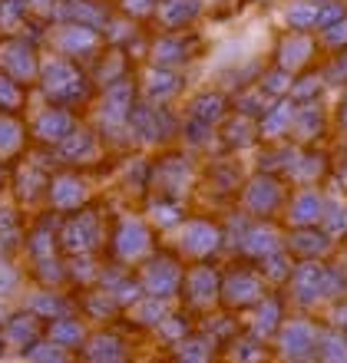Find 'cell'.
<instances>
[{
	"instance_id": "7a4b0ae2",
	"label": "cell",
	"mask_w": 347,
	"mask_h": 363,
	"mask_svg": "<svg viewBox=\"0 0 347 363\" xmlns=\"http://www.w3.org/2000/svg\"><path fill=\"white\" fill-rule=\"evenodd\" d=\"M318 340H321V334L311 320H288V324L281 327V350H285V357L294 363L314 357Z\"/></svg>"
},
{
	"instance_id": "ba28073f",
	"label": "cell",
	"mask_w": 347,
	"mask_h": 363,
	"mask_svg": "<svg viewBox=\"0 0 347 363\" xmlns=\"http://www.w3.org/2000/svg\"><path fill=\"white\" fill-rule=\"evenodd\" d=\"M4 53H7L10 60H4V67H7L10 79H30L33 73H37V60H33V53H30L27 43H10V47H4Z\"/></svg>"
},
{
	"instance_id": "4fadbf2b",
	"label": "cell",
	"mask_w": 347,
	"mask_h": 363,
	"mask_svg": "<svg viewBox=\"0 0 347 363\" xmlns=\"http://www.w3.org/2000/svg\"><path fill=\"white\" fill-rule=\"evenodd\" d=\"M314 357H318L321 363H347V340H344V334H321Z\"/></svg>"
},
{
	"instance_id": "8992f818",
	"label": "cell",
	"mask_w": 347,
	"mask_h": 363,
	"mask_svg": "<svg viewBox=\"0 0 347 363\" xmlns=\"http://www.w3.org/2000/svg\"><path fill=\"white\" fill-rule=\"evenodd\" d=\"M311 53H314L311 37H304V33H288V37L281 40V47H278V67L288 69V73L291 69H301L311 60Z\"/></svg>"
},
{
	"instance_id": "d4e9b609",
	"label": "cell",
	"mask_w": 347,
	"mask_h": 363,
	"mask_svg": "<svg viewBox=\"0 0 347 363\" xmlns=\"http://www.w3.org/2000/svg\"><path fill=\"white\" fill-rule=\"evenodd\" d=\"M30 7H37V10H50L53 7V0H27Z\"/></svg>"
},
{
	"instance_id": "44dd1931",
	"label": "cell",
	"mask_w": 347,
	"mask_h": 363,
	"mask_svg": "<svg viewBox=\"0 0 347 363\" xmlns=\"http://www.w3.org/2000/svg\"><path fill=\"white\" fill-rule=\"evenodd\" d=\"M324 43H328V47H347V17H341L338 23L324 27Z\"/></svg>"
},
{
	"instance_id": "8fae6325",
	"label": "cell",
	"mask_w": 347,
	"mask_h": 363,
	"mask_svg": "<svg viewBox=\"0 0 347 363\" xmlns=\"http://www.w3.org/2000/svg\"><path fill=\"white\" fill-rule=\"evenodd\" d=\"M97 43V30L93 27H83V23H67L60 27V47L67 53H79V50H89Z\"/></svg>"
},
{
	"instance_id": "3957f363",
	"label": "cell",
	"mask_w": 347,
	"mask_h": 363,
	"mask_svg": "<svg viewBox=\"0 0 347 363\" xmlns=\"http://www.w3.org/2000/svg\"><path fill=\"white\" fill-rule=\"evenodd\" d=\"M324 284H328V268L321 261H304V264H298V268L291 271V291H294V297H298L301 304L321 301V297L328 294Z\"/></svg>"
},
{
	"instance_id": "2e32d148",
	"label": "cell",
	"mask_w": 347,
	"mask_h": 363,
	"mask_svg": "<svg viewBox=\"0 0 347 363\" xmlns=\"http://www.w3.org/2000/svg\"><path fill=\"white\" fill-rule=\"evenodd\" d=\"M20 143H23V129H20V123L17 119H10V116H0V155L17 152Z\"/></svg>"
},
{
	"instance_id": "e0dca14e",
	"label": "cell",
	"mask_w": 347,
	"mask_h": 363,
	"mask_svg": "<svg viewBox=\"0 0 347 363\" xmlns=\"http://www.w3.org/2000/svg\"><path fill=\"white\" fill-rule=\"evenodd\" d=\"M149 96H153V99H165V96H172L175 89V73L169 67H163V69H153V73H149Z\"/></svg>"
},
{
	"instance_id": "cb8c5ba5",
	"label": "cell",
	"mask_w": 347,
	"mask_h": 363,
	"mask_svg": "<svg viewBox=\"0 0 347 363\" xmlns=\"http://www.w3.org/2000/svg\"><path fill=\"white\" fill-rule=\"evenodd\" d=\"M334 324L341 327V334H347V301L338 307V311H334Z\"/></svg>"
},
{
	"instance_id": "6da1fadb",
	"label": "cell",
	"mask_w": 347,
	"mask_h": 363,
	"mask_svg": "<svg viewBox=\"0 0 347 363\" xmlns=\"http://www.w3.org/2000/svg\"><path fill=\"white\" fill-rule=\"evenodd\" d=\"M40 77H43V93L53 96L57 103H73V96L87 93V79L79 77L70 60H47L40 67Z\"/></svg>"
},
{
	"instance_id": "9c48e42d",
	"label": "cell",
	"mask_w": 347,
	"mask_h": 363,
	"mask_svg": "<svg viewBox=\"0 0 347 363\" xmlns=\"http://www.w3.org/2000/svg\"><path fill=\"white\" fill-rule=\"evenodd\" d=\"M199 13H202V0H165L159 7V17H163L165 27H185Z\"/></svg>"
},
{
	"instance_id": "9a60e30c",
	"label": "cell",
	"mask_w": 347,
	"mask_h": 363,
	"mask_svg": "<svg viewBox=\"0 0 347 363\" xmlns=\"http://www.w3.org/2000/svg\"><path fill=\"white\" fill-rule=\"evenodd\" d=\"M153 60H159L163 67H175V63H182L185 57V40L179 37H163L159 43L153 47Z\"/></svg>"
},
{
	"instance_id": "5bb4252c",
	"label": "cell",
	"mask_w": 347,
	"mask_h": 363,
	"mask_svg": "<svg viewBox=\"0 0 347 363\" xmlns=\"http://www.w3.org/2000/svg\"><path fill=\"white\" fill-rule=\"evenodd\" d=\"M261 116H265V119H261V133L265 135H278V133H285V129L294 123V113H291L288 103L271 106V109H265Z\"/></svg>"
},
{
	"instance_id": "7402d4cb",
	"label": "cell",
	"mask_w": 347,
	"mask_h": 363,
	"mask_svg": "<svg viewBox=\"0 0 347 363\" xmlns=\"http://www.w3.org/2000/svg\"><path fill=\"white\" fill-rule=\"evenodd\" d=\"M265 93H285V89H291V79H288V69H275V73H268L265 77Z\"/></svg>"
},
{
	"instance_id": "d6986e66",
	"label": "cell",
	"mask_w": 347,
	"mask_h": 363,
	"mask_svg": "<svg viewBox=\"0 0 347 363\" xmlns=\"http://www.w3.org/2000/svg\"><path fill=\"white\" fill-rule=\"evenodd\" d=\"M27 7V0H0V27H17Z\"/></svg>"
},
{
	"instance_id": "52a82bcc",
	"label": "cell",
	"mask_w": 347,
	"mask_h": 363,
	"mask_svg": "<svg viewBox=\"0 0 347 363\" xmlns=\"http://www.w3.org/2000/svg\"><path fill=\"white\" fill-rule=\"evenodd\" d=\"M37 133H40V139H50V143H63V139L73 133V116H70L67 109H47V113L40 116Z\"/></svg>"
},
{
	"instance_id": "30bf717a",
	"label": "cell",
	"mask_w": 347,
	"mask_h": 363,
	"mask_svg": "<svg viewBox=\"0 0 347 363\" xmlns=\"http://www.w3.org/2000/svg\"><path fill=\"white\" fill-rule=\"evenodd\" d=\"M248 205L255 211H275L281 205V185L275 179H258L248 189Z\"/></svg>"
},
{
	"instance_id": "5b68a950",
	"label": "cell",
	"mask_w": 347,
	"mask_h": 363,
	"mask_svg": "<svg viewBox=\"0 0 347 363\" xmlns=\"http://www.w3.org/2000/svg\"><path fill=\"white\" fill-rule=\"evenodd\" d=\"M288 245H291V251L301 255L304 261H318L321 255H328V251L334 248V241H331L318 225H311V228H294Z\"/></svg>"
},
{
	"instance_id": "ffe728a7",
	"label": "cell",
	"mask_w": 347,
	"mask_h": 363,
	"mask_svg": "<svg viewBox=\"0 0 347 363\" xmlns=\"http://www.w3.org/2000/svg\"><path fill=\"white\" fill-rule=\"evenodd\" d=\"M20 83L10 77H0V109H13L20 103Z\"/></svg>"
},
{
	"instance_id": "484cf974",
	"label": "cell",
	"mask_w": 347,
	"mask_h": 363,
	"mask_svg": "<svg viewBox=\"0 0 347 363\" xmlns=\"http://www.w3.org/2000/svg\"><path fill=\"white\" fill-rule=\"evenodd\" d=\"M341 123H344V129H347V96H344V99H341Z\"/></svg>"
},
{
	"instance_id": "603a6c76",
	"label": "cell",
	"mask_w": 347,
	"mask_h": 363,
	"mask_svg": "<svg viewBox=\"0 0 347 363\" xmlns=\"http://www.w3.org/2000/svg\"><path fill=\"white\" fill-rule=\"evenodd\" d=\"M119 7H123L129 17H149L155 10V0H119Z\"/></svg>"
},
{
	"instance_id": "ac0fdd59",
	"label": "cell",
	"mask_w": 347,
	"mask_h": 363,
	"mask_svg": "<svg viewBox=\"0 0 347 363\" xmlns=\"http://www.w3.org/2000/svg\"><path fill=\"white\" fill-rule=\"evenodd\" d=\"M222 106H225L222 96H219V93H209L205 99H199V103H195V119H199V123H205V125L215 123V119H222V113H225Z\"/></svg>"
},
{
	"instance_id": "7c38bea8",
	"label": "cell",
	"mask_w": 347,
	"mask_h": 363,
	"mask_svg": "<svg viewBox=\"0 0 347 363\" xmlns=\"http://www.w3.org/2000/svg\"><path fill=\"white\" fill-rule=\"evenodd\" d=\"M285 23H288L291 30L304 33V30H311L318 23V7L308 4V0H298V4H291V7L285 10Z\"/></svg>"
},
{
	"instance_id": "277c9868",
	"label": "cell",
	"mask_w": 347,
	"mask_h": 363,
	"mask_svg": "<svg viewBox=\"0 0 347 363\" xmlns=\"http://www.w3.org/2000/svg\"><path fill=\"white\" fill-rule=\"evenodd\" d=\"M321 211H324V199H321L318 189H301L288 205V221L294 228H311L321 221Z\"/></svg>"
}]
</instances>
